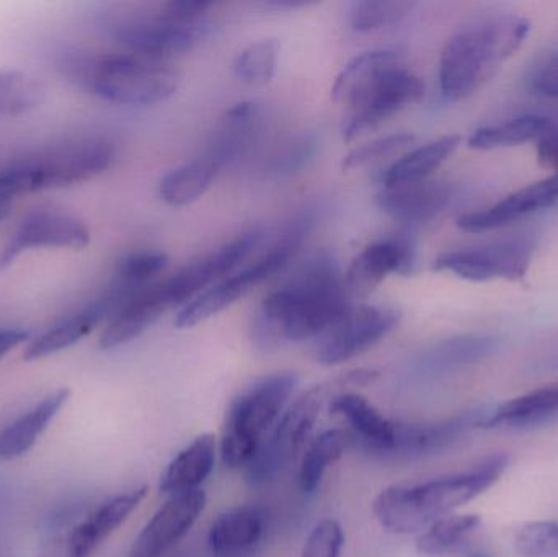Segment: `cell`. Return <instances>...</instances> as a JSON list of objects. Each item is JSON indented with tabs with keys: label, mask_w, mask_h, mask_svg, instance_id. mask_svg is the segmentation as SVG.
I'll list each match as a JSON object with an SVG mask.
<instances>
[{
	"label": "cell",
	"mask_w": 558,
	"mask_h": 557,
	"mask_svg": "<svg viewBox=\"0 0 558 557\" xmlns=\"http://www.w3.org/2000/svg\"><path fill=\"white\" fill-rule=\"evenodd\" d=\"M128 301H130V296H128L126 291L121 290L114 283L111 284L94 303L87 304L77 313L65 317L64 320L41 334L38 339L33 340L26 347L23 359L26 362H35V360L54 355V353L75 346L84 337H87L88 334L94 332L101 323L110 320Z\"/></svg>",
	"instance_id": "obj_14"
},
{
	"label": "cell",
	"mask_w": 558,
	"mask_h": 557,
	"mask_svg": "<svg viewBox=\"0 0 558 557\" xmlns=\"http://www.w3.org/2000/svg\"><path fill=\"white\" fill-rule=\"evenodd\" d=\"M221 170L222 167L209 154L183 164L163 177L159 186L160 198L173 208L192 205L208 192Z\"/></svg>",
	"instance_id": "obj_30"
},
{
	"label": "cell",
	"mask_w": 558,
	"mask_h": 557,
	"mask_svg": "<svg viewBox=\"0 0 558 557\" xmlns=\"http://www.w3.org/2000/svg\"><path fill=\"white\" fill-rule=\"evenodd\" d=\"M90 231L84 222L58 211L29 213L22 219L0 254V268L10 267L23 252L41 247L84 249Z\"/></svg>",
	"instance_id": "obj_12"
},
{
	"label": "cell",
	"mask_w": 558,
	"mask_h": 557,
	"mask_svg": "<svg viewBox=\"0 0 558 557\" xmlns=\"http://www.w3.org/2000/svg\"><path fill=\"white\" fill-rule=\"evenodd\" d=\"M69 396L71 391L68 388L58 389L43 399L28 414L9 425L0 434V460H13L25 455L68 402Z\"/></svg>",
	"instance_id": "obj_26"
},
{
	"label": "cell",
	"mask_w": 558,
	"mask_h": 557,
	"mask_svg": "<svg viewBox=\"0 0 558 557\" xmlns=\"http://www.w3.org/2000/svg\"><path fill=\"white\" fill-rule=\"evenodd\" d=\"M343 274L330 255L311 258L284 287L268 293L252 323L258 349L282 340L317 339L353 307Z\"/></svg>",
	"instance_id": "obj_1"
},
{
	"label": "cell",
	"mask_w": 558,
	"mask_h": 557,
	"mask_svg": "<svg viewBox=\"0 0 558 557\" xmlns=\"http://www.w3.org/2000/svg\"><path fill=\"white\" fill-rule=\"evenodd\" d=\"M317 149V137L312 136V134H302V136L295 137L288 146L279 150L274 162H271V169L279 175H291V173L301 172L314 159Z\"/></svg>",
	"instance_id": "obj_40"
},
{
	"label": "cell",
	"mask_w": 558,
	"mask_h": 557,
	"mask_svg": "<svg viewBox=\"0 0 558 557\" xmlns=\"http://www.w3.org/2000/svg\"><path fill=\"white\" fill-rule=\"evenodd\" d=\"M260 280L262 278L258 277L257 271H254L252 265L239 271L238 275L225 278V280L219 281L209 290L203 291L195 300L185 304L177 316L175 326L179 329H190V327L205 323L209 317L216 316L226 307L234 304L235 301L241 300L252 288L264 283Z\"/></svg>",
	"instance_id": "obj_24"
},
{
	"label": "cell",
	"mask_w": 558,
	"mask_h": 557,
	"mask_svg": "<svg viewBox=\"0 0 558 557\" xmlns=\"http://www.w3.org/2000/svg\"><path fill=\"white\" fill-rule=\"evenodd\" d=\"M531 23L523 16L497 15L456 33L439 58V88L449 101L471 97L524 45Z\"/></svg>",
	"instance_id": "obj_3"
},
{
	"label": "cell",
	"mask_w": 558,
	"mask_h": 557,
	"mask_svg": "<svg viewBox=\"0 0 558 557\" xmlns=\"http://www.w3.org/2000/svg\"><path fill=\"white\" fill-rule=\"evenodd\" d=\"M331 415H340L350 424L351 440L376 453L392 455L396 448V422L384 417L366 398L356 392H341L333 396L328 404Z\"/></svg>",
	"instance_id": "obj_18"
},
{
	"label": "cell",
	"mask_w": 558,
	"mask_h": 557,
	"mask_svg": "<svg viewBox=\"0 0 558 557\" xmlns=\"http://www.w3.org/2000/svg\"><path fill=\"white\" fill-rule=\"evenodd\" d=\"M558 415V385L537 389L482 415L478 427H530Z\"/></svg>",
	"instance_id": "obj_28"
},
{
	"label": "cell",
	"mask_w": 558,
	"mask_h": 557,
	"mask_svg": "<svg viewBox=\"0 0 558 557\" xmlns=\"http://www.w3.org/2000/svg\"><path fill=\"white\" fill-rule=\"evenodd\" d=\"M459 144L461 136L449 134L410 150L384 172L383 185L393 186L428 180L456 153Z\"/></svg>",
	"instance_id": "obj_29"
},
{
	"label": "cell",
	"mask_w": 558,
	"mask_h": 557,
	"mask_svg": "<svg viewBox=\"0 0 558 557\" xmlns=\"http://www.w3.org/2000/svg\"><path fill=\"white\" fill-rule=\"evenodd\" d=\"M29 334L22 329H0V360L16 347L25 343Z\"/></svg>",
	"instance_id": "obj_44"
},
{
	"label": "cell",
	"mask_w": 558,
	"mask_h": 557,
	"mask_svg": "<svg viewBox=\"0 0 558 557\" xmlns=\"http://www.w3.org/2000/svg\"><path fill=\"white\" fill-rule=\"evenodd\" d=\"M59 69L72 84L111 104H160L179 88V75L169 62L126 51L69 52Z\"/></svg>",
	"instance_id": "obj_4"
},
{
	"label": "cell",
	"mask_w": 558,
	"mask_h": 557,
	"mask_svg": "<svg viewBox=\"0 0 558 557\" xmlns=\"http://www.w3.org/2000/svg\"><path fill=\"white\" fill-rule=\"evenodd\" d=\"M265 532L264 510L241 506L219 513L208 533V546L216 557H239L251 552Z\"/></svg>",
	"instance_id": "obj_20"
},
{
	"label": "cell",
	"mask_w": 558,
	"mask_h": 557,
	"mask_svg": "<svg viewBox=\"0 0 558 557\" xmlns=\"http://www.w3.org/2000/svg\"><path fill=\"white\" fill-rule=\"evenodd\" d=\"M413 143H415V136L412 133H392L377 137V140L348 153L341 160V169L356 170L361 167L371 166V164L379 162V160L402 153Z\"/></svg>",
	"instance_id": "obj_38"
},
{
	"label": "cell",
	"mask_w": 558,
	"mask_h": 557,
	"mask_svg": "<svg viewBox=\"0 0 558 557\" xmlns=\"http://www.w3.org/2000/svg\"><path fill=\"white\" fill-rule=\"evenodd\" d=\"M530 267V257L518 245H490V247L461 249L436 257L433 268L449 271L469 281H520Z\"/></svg>",
	"instance_id": "obj_13"
},
{
	"label": "cell",
	"mask_w": 558,
	"mask_h": 557,
	"mask_svg": "<svg viewBox=\"0 0 558 557\" xmlns=\"http://www.w3.org/2000/svg\"><path fill=\"white\" fill-rule=\"evenodd\" d=\"M514 546L523 557H558V523H527L518 530Z\"/></svg>",
	"instance_id": "obj_39"
},
{
	"label": "cell",
	"mask_w": 558,
	"mask_h": 557,
	"mask_svg": "<svg viewBox=\"0 0 558 557\" xmlns=\"http://www.w3.org/2000/svg\"><path fill=\"white\" fill-rule=\"evenodd\" d=\"M344 545L341 526L335 520L318 522L305 540L302 557H340Z\"/></svg>",
	"instance_id": "obj_41"
},
{
	"label": "cell",
	"mask_w": 558,
	"mask_h": 557,
	"mask_svg": "<svg viewBox=\"0 0 558 557\" xmlns=\"http://www.w3.org/2000/svg\"><path fill=\"white\" fill-rule=\"evenodd\" d=\"M413 2L403 0H361L350 10L351 28L357 33L377 32L402 22L412 12Z\"/></svg>",
	"instance_id": "obj_36"
},
{
	"label": "cell",
	"mask_w": 558,
	"mask_h": 557,
	"mask_svg": "<svg viewBox=\"0 0 558 557\" xmlns=\"http://www.w3.org/2000/svg\"><path fill=\"white\" fill-rule=\"evenodd\" d=\"M208 497L203 489L175 494L154 513L131 546L128 557H162L195 525Z\"/></svg>",
	"instance_id": "obj_11"
},
{
	"label": "cell",
	"mask_w": 558,
	"mask_h": 557,
	"mask_svg": "<svg viewBox=\"0 0 558 557\" xmlns=\"http://www.w3.org/2000/svg\"><path fill=\"white\" fill-rule=\"evenodd\" d=\"M278 55L279 43L275 38L251 43L235 58V77L252 87H265L277 74Z\"/></svg>",
	"instance_id": "obj_34"
},
{
	"label": "cell",
	"mask_w": 558,
	"mask_h": 557,
	"mask_svg": "<svg viewBox=\"0 0 558 557\" xmlns=\"http://www.w3.org/2000/svg\"><path fill=\"white\" fill-rule=\"evenodd\" d=\"M294 373H275L248 386L229 405L222 432V463L228 470L247 468L262 441L274 431L298 389Z\"/></svg>",
	"instance_id": "obj_6"
},
{
	"label": "cell",
	"mask_w": 558,
	"mask_h": 557,
	"mask_svg": "<svg viewBox=\"0 0 558 557\" xmlns=\"http://www.w3.org/2000/svg\"><path fill=\"white\" fill-rule=\"evenodd\" d=\"M482 415L481 412H471V414L458 415V417L448 419L438 424H397L396 448H393L392 455L412 458L446 450L454 441H458L469 428L478 427Z\"/></svg>",
	"instance_id": "obj_21"
},
{
	"label": "cell",
	"mask_w": 558,
	"mask_h": 557,
	"mask_svg": "<svg viewBox=\"0 0 558 557\" xmlns=\"http://www.w3.org/2000/svg\"><path fill=\"white\" fill-rule=\"evenodd\" d=\"M558 199V173L531 183L490 208L468 213L458 219V226L465 232H487L511 225L531 213L549 208Z\"/></svg>",
	"instance_id": "obj_16"
},
{
	"label": "cell",
	"mask_w": 558,
	"mask_h": 557,
	"mask_svg": "<svg viewBox=\"0 0 558 557\" xmlns=\"http://www.w3.org/2000/svg\"><path fill=\"white\" fill-rule=\"evenodd\" d=\"M400 323L392 307H351L335 326L315 339L314 356L322 365H340L369 350Z\"/></svg>",
	"instance_id": "obj_9"
},
{
	"label": "cell",
	"mask_w": 558,
	"mask_h": 557,
	"mask_svg": "<svg viewBox=\"0 0 558 557\" xmlns=\"http://www.w3.org/2000/svg\"><path fill=\"white\" fill-rule=\"evenodd\" d=\"M451 199L448 186L439 182L402 183L383 186L377 193V205L393 219L407 225H423L435 219Z\"/></svg>",
	"instance_id": "obj_17"
},
{
	"label": "cell",
	"mask_w": 558,
	"mask_h": 557,
	"mask_svg": "<svg viewBox=\"0 0 558 557\" xmlns=\"http://www.w3.org/2000/svg\"><path fill=\"white\" fill-rule=\"evenodd\" d=\"M425 95V84L418 75L403 68L393 65L379 75L369 88L361 95L360 100L348 108L350 114L341 126V136L347 143L376 130L380 123L389 120L409 105L420 101Z\"/></svg>",
	"instance_id": "obj_8"
},
{
	"label": "cell",
	"mask_w": 558,
	"mask_h": 557,
	"mask_svg": "<svg viewBox=\"0 0 558 557\" xmlns=\"http://www.w3.org/2000/svg\"><path fill=\"white\" fill-rule=\"evenodd\" d=\"M537 144V159L546 169H553L558 172V126H553L539 137Z\"/></svg>",
	"instance_id": "obj_42"
},
{
	"label": "cell",
	"mask_w": 558,
	"mask_h": 557,
	"mask_svg": "<svg viewBox=\"0 0 558 557\" xmlns=\"http://www.w3.org/2000/svg\"><path fill=\"white\" fill-rule=\"evenodd\" d=\"M510 463L505 453L492 455L471 470L428 483L400 484L384 489L373 512L380 525L396 535L423 533L436 520L471 502L494 486Z\"/></svg>",
	"instance_id": "obj_2"
},
{
	"label": "cell",
	"mask_w": 558,
	"mask_h": 557,
	"mask_svg": "<svg viewBox=\"0 0 558 557\" xmlns=\"http://www.w3.org/2000/svg\"><path fill=\"white\" fill-rule=\"evenodd\" d=\"M262 123V108L255 101H241L226 111L221 134L209 149V156L225 169L251 147Z\"/></svg>",
	"instance_id": "obj_27"
},
{
	"label": "cell",
	"mask_w": 558,
	"mask_h": 557,
	"mask_svg": "<svg viewBox=\"0 0 558 557\" xmlns=\"http://www.w3.org/2000/svg\"><path fill=\"white\" fill-rule=\"evenodd\" d=\"M311 2H305V0H270V2H265V7H270V9H301V7H307Z\"/></svg>",
	"instance_id": "obj_45"
},
{
	"label": "cell",
	"mask_w": 558,
	"mask_h": 557,
	"mask_svg": "<svg viewBox=\"0 0 558 557\" xmlns=\"http://www.w3.org/2000/svg\"><path fill=\"white\" fill-rule=\"evenodd\" d=\"M10 213H12V202H3V199H0V222L9 218Z\"/></svg>",
	"instance_id": "obj_46"
},
{
	"label": "cell",
	"mask_w": 558,
	"mask_h": 557,
	"mask_svg": "<svg viewBox=\"0 0 558 557\" xmlns=\"http://www.w3.org/2000/svg\"><path fill=\"white\" fill-rule=\"evenodd\" d=\"M169 306L157 291L156 284L144 288L130 303L124 304L110 320L100 337V349L111 350L124 346L149 329L167 313Z\"/></svg>",
	"instance_id": "obj_22"
},
{
	"label": "cell",
	"mask_w": 558,
	"mask_h": 557,
	"mask_svg": "<svg viewBox=\"0 0 558 557\" xmlns=\"http://www.w3.org/2000/svg\"><path fill=\"white\" fill-rule=\"evenodd\" d=\"M105 28L131 55L167 62L185 55L208 35L209 20H180L166 10L157 13H123L108 20Z\"/></svg>",
	"instance_id": "obj_7"
},
{
	"label": "cell",
	"mask_w": 558,
	"mask_h": 557,
	"mask_svg": "<svg viewBox=\"0 0 558 557\" xmlns=\"http://www.w3.org/2000/svg\"><path fill=\"white\" fill-rule=\"evenodd\" d=\"M399 64H402V55L396 49L361 52L354 56L335 78L331 98L337 104L351 108L383 72Z\"/></svg>",
	"instance_id": "obj_25"
},
{
	"label": "cell",
	"mask_w": 558,
	"mask_h": 557,
	"mask_svg": "<svg viewBox=\"0 0 558 557\" xmlns=\"http://www.w3.org/2000/svg\"><path fill=\"white\" fill-rule=\"evenodd\" d=\"M553 120L541 114H526V117L513 118L504 123L490 124L478 128L468 144L475 150L504 149V147L520 146L527 141L539 140L549 128Z\"/></svg>",
	"instance_id": "obj_31"
},
{
	"label": "cell",
	"mask_w": 558,
	"mask_h": 557,
	"mask_svg": "<svg viewBox=\"0 0 558 557\" xmlns=\"http://www.w3.org/2000/svg\"><path fill=\"white\" fill-rule=\"evenodd\" d=\"M534 87L544 97L558 98V52L537 72Z\"/></svg>",
	"instance_id": "obj_43"
},
{
	"label": "cell",
	"mask_w": 558,
	"mask_h": 557,
	"mask_svg": "<svg viewBox=\"0 0 558 557\" xmlns=\"http://www.w3.org/2000/svg\"><path fill=\"white\" fill-rule=\"evenodd\" d=\"M169 267V257L162 252H140V254L128 255L118 265L117 283L134 291H143L150 287V281L159 277Z\"/></svg>",
	"instance_id": "obj_37"
},
{
	"label": "cell",
	"mask_w": 558,
	"mask_h": 557,
	"mask_svg": "<svg viewBox=\"0 0 558 557\" xmlns=\"http://www.w3.org/2000/svg\"><path fill=\"white\" fill-rule=\"evenodd\" d=\"M114 159L105 137H77L20 157L0 169V199L12 202L43 190L68 189L104 173Z\"/></svg>",
	"instance_id": "obj_5"
},
{
	"label": "cell",
	"mask_w": 558,
	"mask_h": 557,
	"mask_svg": "<svg viewBox=\"0 0 558 557\" xmlns=\"http://www.w3.org/2000/svg\"><path fill=\"white\" fill-rule=\"evenodd\" d=\"M415 265V249L403 238H389L367 245L351 262L344 281L351 296L373 293L390 274L407 275Z\"/></svg>",
	"instance_id": "obj_15"
},
{
	"label": "cell",
	"mask_w": 558,
	"mask_h": 557,
	"mask_svg": "<svg viewBox=\"0 0 558 557\" xmlns=\"http://www.w3.org/2000/svg\"><path fill=\"white\" fill-rule=\"evenodd\" d=\"M147 496V487L121 494L98 507L81 525L75 526L65 542L62 557H88L114 530L120 529L128 517L141 506Z\"/></svg>",
	"instance_id": "obj_19"
},
{
	"label": "cell",
	"mask_w": 558,
	"mask_h": 557,
	"mask_svg": "<svg viewBox=\"0 0 558 557\" xmlns=\"http://www.w3.org/2000/svg\"><path fill=\"white\" fill-rule=\"evenodd\" d=\"M350 444L351 435L348 432L333 428L318 435L308 445L299 470V487L302 493L312 494L318 489L327 468L343 457Z\"/></svg>",
	"instance_id": "obj_32"
},
{
	"label": "cell",
	"mask_w": 558,
	"mask_h": 557,
	"mask_svg": "<svg viewBox=\"0 0 558 557\" xmlns=\"http://www.w3.org/2000/svg\"><path fill=\"white\" fill-rule=\"evenodd\" d=\"M262 239H264L262 229L244 232L234 241L226 244L225 247L209 254L208 257L202 258V261L183 268L179 274L156 283L157 291L166 301L169 310L185 306L189 301L195 300L199 293H203L206 287L215 283L219 278L228 277L260 245Z\"/></svg>",
	"instance_id": "obj_10"
},
{
	"label": "cell",
	"mask_w": 558,
	"mask_h": 557,
	"mask_svg": "<svg viewBox=\"0 0 558 557\" xmlns=\"http://www.w3.org/2000/svg\"><path fill=\"white\" fill-rule=\"evenodd\" d=\"M216 438L203 434L180 451L160 476L159 491L167 496L199 489L215 470Z\"/></svg>",
	"instance_id": "obj_23"
},
{
	"label": "cell",
	"mask_w": 558,
	"mask_h": 557,
	"mask_svg": "<svg viewBox=\"0 0 558 557\" xmlns=\"http://www.w3.org/2000/svg\"><path fill=\"white\" fill-rule=\"evenodd\" d=\"M477 516H449L436 520L416 540V552L422 556L438 557L454 552L477 526Z\"/></svg>",
	"instance_id": "obj_33"
},
{
	"label": "cell",
	"mask_w": 558,
	"mask_h": 557,
	"mask_svg": "<svg viewBox=\"0 0 558 557\" xmlns=\"http://www.w3.org/2000/svg\"><path fill=\"white\" fill-rule=\"evenodd\" d=\"M41 82L23 72H0V117H16L35 110L45 100Z\"/></svg>",
	"instance_id": "obj_35"
}]
</instances>
